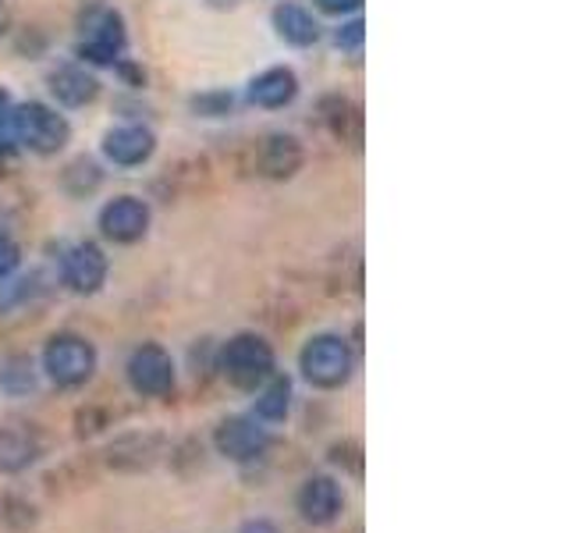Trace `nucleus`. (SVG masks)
<instances>
[{"label":"nucleus","instance_id":"39448f33","mask_svg":"<svg viewBox=\"0 0 568 533\" xmlns=\"http://www.w3.org/2000/svg\"><path fill=\"white\" fill-rule=\"evenodd\" d=\"M85 40L79 43V58L89 61V64H114L118 53L124 50V22L121 14L111 11V8H93L85 14Z\"/></svg>","mask_w":568,"mask_h":533},{"label":"nucleus","instance_id":"6e6552de","mask_svg":"<svg viewBox=\"0 0 568 533\" xmlns=\"http://www.w3.org/2000/svg\"><path fill=\"white\" fill-rule=\"evenodd\" d=\"M298 512L310 526H331L345 512V491L334 476H310L298 487Z\"/></svg>","mask_w":568,"mask_h":533},{"label":"nucleus","instance_id":"ddd939ff","mask_svg":"<svg viewBox=\"0 0 568 533\" xmlns=\"http://www.w3.org/2000/svg\"><path fill=\"white\" fill-rule=\"evenodd\" d=\"M50 89L64 107H85L97 100L100 82L93 71H85L82 64H61L50 71Z\"/></svg>","mask_w":568,"mask_h":533},{"label":"nucleus","instance_id":"f03ea898","mask_svg":"<svg viewBox=\"0 0 568 533\" xmlns=\"http://www.w3.org/2000/svg\"><path fill=\"white\" fill-rule=\"evenodd\" d=\"M221 373L227 384L256 391L274 378V349L260 334H239L221 349Z\"/></svg>","mask_w":568,"mask_h":533},{"label":"nucleus","instance_id":"a211bd4d","mask_svg":"<svg viewBox=\"0 0 568 533\" xmlns=\"http://www.w3.org/2000/svg\"><path fill=\"white\" fill-rule=\"evenodd\" d=\"M0 388H4L8 395H26V391L36 388V370L29 355H8V360L0 363Z\"/></svg>","mask_w":568,"mask_h":533},{"label":"nucleus","instance_id":"9d476101","mask_svg":"<svg viewBox=\"0 0 568 533\" xmlns=\"http://www.w3.org/2000/svg\"><path fill=\"white\" fill-rule=\"evenodd\" d=\"M61 274H64V284L71 292L79 295H93L103 289L106 281V257L97 242H79L71 245L64 253V263H61Z\"/></svg>","mask_w":568,"mask_h":533},{"label":"nucleus","instance_id":"412c9836","mask_svg":"<svg viewBox=\"0 0 568 533\" xmlns=\"http://www.w3.org/2000/svg\"><path fill=\"white\" fill-rule=\"evenodd\" d=\"M316 8L327 14H352L363 8V0H316Z\"/></svg>","mask_w":568,"mask_h":533},{"label":"nucleus","instance_id":"f8f14e48","mask_svg":"<svg viewBox=\"0 0 568 533\" xmlns=\"http://www.w3.org/2000/svg\"><path fill=\"white\" fill-rule=\"evenodd\" d=\"M298 97V79L292 68H266L248 82V100L263 111H277V107H288Z\"/></svg>","mask_w":568,"mask_h":533},{"label":"nucleus","instance_id":"6ab92c4d","mask_svg":"<svg viewBox=\"0 0 568 533\" xmlns=\"http://www.w3.org/2000/svg\"><path fill=\"white\" fill-rule=\"evenodd\" d=\"M363 36H366V26L359 22V18H352L348 26H342L334 32V43L342 50H359L363 47Z\"/></svg>","mask_w":568,"mask_h":533},{"label":"nucleus","instance_id":"f3484780","mask_svg":"<svg viewBox=\"0 0 568 533\" xmlns=\"http://www.w3.org/2000/svg\"><path fill=\"white\" fill-rule=\"evenodd\" d=\"M292 413V381L288 378H274L260 388V399H256V420L260 423H284Z\"/></svg>","mask_w":568,"mask_h":533},{"label":"nucleus","instance_id":"423d86ee","mask_svg":"<svg viewBox=\"0 0 568 533\" xmlns=\"http://www.w3.org/2000/svg\"><path fill=\"white\" fill-rule=\"evenodd\" d=\"M129 384L146 399H164L174 391V360L168 349H160L153 342L139 345L129 355Z\"/></svg>","mask_w":568,"mask_h":533},{"label":"nucleus","instance_id":"7ed1b4c3","mask_svg":"<svg viewBox=\"0 0 568 533\" xmlns=\"http://www.w3.org/2000/svg\"><path fill=\"white\" fill-rule=\"evenodd\" d=\"M298 366L313 388H342L352 378V349L342 334H316L302 349Z\"/></svg>","mask_w":568,"mask_h":533},{"label":"nucleus","instance_id":"aec40b11","mask_svg":"<svg viewBox=\"0 0 568 533\" xmlns=\"http://www.w3.org/2000/svg\"><path fill=\"white\" fill-rule=\"evenodd\" d=\"M18 263H22V253H18V245L8 235H0V281H8L18 271Z\"/></svg>","mask_w":568,"mask_h":533},{"label":"nucleus","instance_id":"1a4fd4ad","mask_svg":"<svg viewBox=\"0 0 568 533\" xmlns=\"http://www.w3.org/2000/svg\"><path fill=\"white\" fill-rule=\"evenodd\" d=\"M100 228L111 242H139L150 231V207L135 195H118L100 210Z\"/></svg>","mask_w":568,"mask_h":533},{"label":"nucleus","instance_id":"dca6fc26","mask_svg":"<svg viewBox=\"0 0 568 533\" xmlns=\"http://www.w3.org/2000/svg\"><path fill=\"white\" fill-rule=\"evenodd\" d=\"M260 168H263V174H271V178H292L302 168L298 142L292 135H271V139H266V147H263Z\"/></svg>","mask_w":568,"mask_h":533},{"label":"nucleus","instance_id":"2eb2a0df","mask_svg":"<svg viewBox=\"0 0 568 533\" xmlns=\"http://www.w3.org/2000/svg\"><path fill=\"white\" fill-rule=\"evenodd\" d=\"M274 29H277L281 40L292 43V47H310L320 36L316 18L302 4H277L274 8Z\"/></svg>","mask_w":568,"mask_h":533},{"label":"nucleus","instance_id":"0eeeda50","mask_svg":"<svg viewBox=\"0 0 568 533\" xmlns=\"http://www.w3.org/2000/svg\"><path fill=\"white\" fill-rule=\"evenodd\" d=\"M213 444L231 462H253L256 455L266 452L271 434H266V426L256 416H231L213 431Z\"/></svg>","mask_w":568,"mask_h":533},{"label":"nucleus","instance_id":"20e7f679","mask_svg":"<svg viewBox=\"0 0 568 533\" xmlns=\"http://www.w3.org/2000/svg\"><path fill=\"white\" fill-rule=\"evenodd\" d=\"M43 370L58 388H79L93 378L97 370V349L79 334H58L43 349Z\"/></svg>","mask_w":568,"mask_h":533},{"label":"nucleus","instance_id":"4be33fe9","mask_svg":"<svg viewBox=\"0 0 568 533\" xmlns=\"http://www.w3.org/2000/svg\"><path fill=\"white\" fill-rule=\"evenodd\" d=\"M11 111H14V103H11V97L4 93V89H0V132L11 124Z\"/></svg>","mask_w":568,"mask_h":533},{"label":"nucleus","instance_id":"4468645a","mask_svg":"<svg viewBox=\"0 0 568 533\" xmlns=\"http://www.w3.org/2000/svg\"><path fill=\"white\" fill-rule=\"evenodd\" d=\"M36 455H40V441L29 426H0V470L22 473L26 466H32Z\"/></svg>","mask_w":568,"mask_h":533},{"label":"nucleus","instance_id":"f257e3e1","mask_svg":"<svg viewBox=\"0 0 568 533\" xmlns=\"http://www.w3.org/2000/svg\"><path fill=\"white\" fill-rule=\"evenodd\" d=\"M8 132L22 142L26 150L32 153H40V157H50V153H58L68 147V139H71V124L64 114H58L53 107L47 103H18L14 111H11V124H8Z\"/></svg>","mask_w":568,"mask_h":533},{"label":"nucleus","instance_id":"9b49d317","mask_svg":"<svg viewBox=\"0 0 568 533\" xmlns=\"http://www.w3.org/2000/svg\"><path fill=\"white\" fill-rule=\"evenodd\" d=\"M153 150H156V139L150 129H142V124H121V129H111L103 135V157L118 168L146 164Z\"/></svg>","mask_w":568,"mask_h":533},{"label":"nucleus","instance_id":"5701e85b","mask_svg":"<svg viewBox=\"0 0 568 533\" xmlns=\"http://www.w3.org/2000/svg\"><path fill=\"white\" fill-rule=\"evenodd\" d=\"M239 533H277V526L266 523V520H248Z\"/></svg>","mask_w":568,"mask_h":533}]
</instances>
